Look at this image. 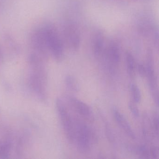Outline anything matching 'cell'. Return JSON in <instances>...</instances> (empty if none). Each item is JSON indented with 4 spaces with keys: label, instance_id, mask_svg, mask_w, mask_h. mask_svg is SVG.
<instances>
[{
    "label": "cell",
    "instance_id": "6da1fadb",
    "mask_svg": "<svg viewBox=\"0 0 159 159\" xmlns=\"http://www.w3.org/2000/svg\"><path fill=\"white\" fill-rule=\"evenodd\" d=\"M49 53L57 62L64 57V43L55 26L51 23L42 25Z\"/></svg>",
    "mask_w": 159,
    "mask_h": 159
},
{
    "label": "cell",
    "instance_id": "7a4b0ae2",
    "mask_svg": "<svg viewBox=\"0 0 159 159\" xmlns=\"http://www.w3.org/2000/svg\"><path fill=\"white\" fill-rule=\"evenodd\" d=\"M75 136L74 142L79 152L86 153L91 150L93 143L96 140L94 133L84 122L79 119H74Z\"/></svg>",
    "mask_w": 159,
    "mask_h": 159
},
{
    "label": "cell",
    "instance_id": "3957f363",
    "mask_svg": "<svg viewBox=\"0 0 159 159\" xmlns=\"http://www.w3.org/2000/svg\"><path fill=\"white\" fill-rule=\"evenodd\" d=\"M56 105L65 135L69 142L70 143H74L75 136L74 120L62 99L57 98Z\"/></svg>",
    "mask_w": 159,
    "mask_h": 159
},
{
    "label": "cell",
    "instance_id": "277c9868",
    "mask_svg": "<svg viewBox=\"0 0 159 159\" xmlns=\"http://www.w3.org/2000/svg\"><path fill=\"white\" fill-rule=\"evenodd\" d=\"M30 43L33 50L32 52L45 60L47 59L50 53L47 48L42 25L36 28L31 32L30 37Z\"/></svg>",
    "mask_w": 159,
    "mask_h": 159
},
{
    "label": "cell",
    "instance_id": "5b68a950",
    "mask_svg": "<svg viewBox=\"0 0 159 159\" xmlns=\"http://www.w3.org/2000/svg\"><path fill=\"white\" fill-rule=\"evenodd\" d=\"M63 40L64 44L72 50L76 51L80 48L81 43V35L79 28L75 24H66L63 30Z\"/></svg>",
    "mask_w": 159,
    "mask_h": 159
},
{
    "label": "cell",
    "instance_id": "8992f818",
    "mask_svg": "<svg viewBox=\"0 0 159 159\" xmlns=\"http://www.w3.org/2000/svg\"><path fill=\"white\" fill-rule=\"evenodd\" d=\"M146 75L148 81L149 86L151 92L152 93L155 103L158 106L159 94L157 89V79L154 67V60L152 52L148 50L147 53V64H146Z\"/></svg>",
    "mask_w": 159,
    "mask_h": 159
},
{
    "label": "cell",
    "instance_id": "52a82bcc",
    "mask_svg": "<svg viewBox=\"0 0 159 159\" xmlns=\"http://www.w3.org/2000/svg\"><path fill=\"white\" fill-rule=\"evenodd\" d=\"M108 43V44L106 46L104 57L110 70L114 71L120 63V46L116 41H110Z\"/></svg>",
    "mask_w": 159,
    "mask_h": 159
},
{
    "label": "cell",
    "instance_id": "ba28073f",
    "mask_svg": "<svg viewBox=\"0 0 159 159\" xmlns=\"http://www.w3.org/2000/svg\"><path fill=\"white\" fill-rule=\"evenodd\" d=\"M67 100L72 109L80 115L84 120L89 122L94 120V116L91 107L83 101L76 98L68 96Z\"/></svg>",
    "mask_w": 159,
    "mask_h": 159
},
{
    "label": "cell",
    "instance_id": "9c48e42d",
    "mask_svg": "<svg viewBox=\"0 0 159 159\" xmlns=\"http://www.w3.org/2000/svg\"><path fill=\"white\" fill-rule=\"evenodd\" d=\"M106 39L102 31L96 33L93 39V47L94 55L96 59H99L104 57L106 50Z\"/></svg>",
    "mask_w": 159,
    "mask_h": 159
},
{
    "label": "cell",
    "instance_id": "30bf717a",
    "mask_svg": "<svg viewBox=\"0 0 159 159\" xmlns=\"http://www.w3.org/2000/svg\"><path fill=\"white\" fill-rule=\"evenodd\" d=\"M112 113L113 117L116 121V123L119 125V126L126 133V134L130 137L132 139H136L135 134L133 130L129 123L127 121L124 116L119 110L116 107H113L112 110Z\"/></svg>",
    "mask_w": 159,
    "mask_h": 159
},
{
    "label": "cell",
    "instance_id": "8fae6325",
    "mask_svg": "<svg viewBox=\"0 0 159 159\" xmlns=\"http://www.w3.org/2000/svg\"><path fill=\"white\" fill-rule=\"evenodd\" d=\"M125 58L127 73L130 78L134 79L136 72L134 57L132 53L128 51L125 53Z\"/></svg>",
    "mask_w": 159,
    "mask_h": 159
},
{
    "label": "cell",
    "instance_id": "7c38bea8",
    "mask_svg": "<svg viewBox=\"0 0 159 159\" xmlns=\"http://www.w3.org/2000/svg\"><path fill=\"white\" fill-rule=\"evenodd\" d=\"M11 148V142L8 139L0 142V158H6L10 154Z\"/></svg>",
    "mask_w": 159,
    "mask_h": 159
},
{
    "label": "cell",
    "instance_id": "4fadbf2b",
    "mask_svg": "<svg viewBox=\"0 0 159 159\" xmlns=\"http://www.w3.org/2000/svg\"><path fill=\"white\" fill-rule=\"evenodd\" d=\"M65 84L68 89L74 92H79L80 86L77 80L73 76L68 75L65 78Z\"/></svg>",
    "mask_w": 159,
    "mask_h": 159
},
{
    "label": "cell",
    "instance_id": "5bb4252c",
    "mask_svg": "<svg viewBox=\"0 0 159 159\" xmlns=\"http://www.w3.org/2000/svg\"><path fill=\"white\" fill-rule=\"evenodd\" d=\"M130 91L134 102L135 103H139L141 99V93L137 85L134 84H132L130 85Z\"/></svg>",
    "mask_w": 159,
    "mask_h": 159
},
{
    "label": "cell",
    "instance_id": "9a60e30c",
    "mask_svg": "<svg viewBox=\"0 0 159 159\" xmlns=\"http://www.w3.org/2000/svg\"><path fill=\"white\" fill-rule=\"evenodd\" d=\"M136 152L141 158L147 159L149 158V150L148 148L144 145H141L136 149Z\"/></svg>",
    "mask_w": 159,
    "mask_h": 159
},
{
    "label": "cell",
    "instance_id": "2e32d148",
    "mask_svg": "<svg viewBox=\"0 0 159 159\" xmlns=\"http://www.w3.org/2000/svg\"><path fill=\"white\" fill-rule=\"evenodd\" d=\"M105 134L108 140L110 143H113L115 141L114 134L108 122L105 123Z\"/></svg>",
    "mask_w": 159,
    "mask_h": 159
},
{
    "label": "cell",
    "instance_id": "e0dca14e",
    "mask_svg": "<svg viewBox=\"0 0 159 159\" xmlns=\"http://www.w3.org/2000/svg\"><path fill=\"white\" fill-rule=\"evenodd\" d=\"M128 107H129L130 111L132 112V114L134 115V116L137 117V118L139 117V110L137 106L136 105L135 103L134 102L131 101V102H129V103H128Z\"/></svg>",
    "mask_w": 159,
    "mask_h": 159
},
{
    "label": "cell",
    "instance_id": "ac0fdd59",
    "mask_svg": "<svg viewBox=\"0 0 159 159\" xmlns=\"http://www.w3.org/2000/svg\"><path fill=\"white\" fill-rule=\"evenodd\" d=\"M152 129L154 131V133L157 136L159 134V117L157 114H155L152 119Z\"/></svg>",
    "mask_w": 159,
    "mask_h": 159
},
{
    "label": "cell",
    "instance_id": "d6986e66",
    "mask_svg": "<svg viewBox=\"0 0 159 159\" xmlns=\"http://www.w3.org/2000/svg\"><path fill=\"white\" fill-rule=\"evenodd\" d=\"M150 157L152 159H157L159 156V149L156 146H152L149 149Z\"/></svg>",
    "mask_w": 159,
    "mask_h": 159
},
{
    "label": "cell",
    "instance_id": "ffe728a7",
    "mask_svg": "<svg viewBox=\"0 0 159 159\" xmlns=\"http://www.w3.org/2000/svg\"><path fill=\"white\" fill-rule=\"evenodd\" d=\"M138 71L139 73L140 76L141 77H144L146 76V66L143 64H139L138 66Z\"/></svg>",
    "mask_w": 159,
    "mask_h": 159
},
{
    "label": "cell",
    "instance_id": "44dd1931",
    "mask_svg": "<svg viewBox=\"0 0 159 159\" xmlns=\"http://www.w3.org/2000/svg\"><path fill=\"white\" fill-rule=\"evenodd\" d=\"M3 58V54H2V50L1 48L0 47V62H1Z\"/></svg>",
    "mask_w": 159,
    "mask_h": 159
}]
</instances>
